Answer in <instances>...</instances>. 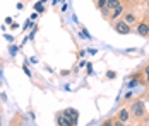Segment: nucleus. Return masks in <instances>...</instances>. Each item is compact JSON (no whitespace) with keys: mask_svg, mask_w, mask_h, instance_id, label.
I'll use <instances>...</instances> for the list:
<instances>
[{"mask_svg":"<svg viewBox=\"0 0 149 126\" xmlns=\"http://www.w3.org/2000/svg\"><path fill=\"white\" fill-rule=\"evenodd\" d=\"M129 112H130V118H134V119H142V118H146L148 109H146L144 101H142V99H134V101L130 102V106H129Z\"/></svg>","mask_w":149,"mask_h":126,"instance_id":"obj_1","label":"nucleus"},{"mask_svg":"<svg viewBox=\"0 0 149 126\" xmlns=\"http://www.w3.org/2000/svg\"><path fill=\"white\" fill-rule=\"evenodd\" d=\"M113 29H115V32H118V34H125V36L132 32V26H130V24H127L122 17H120L118 21H115V22H113Z\"/></svg>","mask_w":149,"mask_h":126,"instance_id":"obj_2","label":"nucleus"},{"mask_svg":"<svg viewBox=\"0 0 149 126\" xmlns=\"http://www.w3.org/2000/svg\"><path fill=\"white\" fill-rule=\"evenodd\" d=\"M135 32H137L141 38H148V36H149V17H144L142 21H139V22H137Z\"/></svg>","mask_w":149,"mask_h":126,"instance_id":"obj_3","label":"nucleus"},{"mask_svg":"<svg viewBox=\"0 0 149 126\" xmlns=\"http://www.w3.org/2000/svg\"><path fill=\"white\" fill-rule=\"evenodd\" d=\"M120 5H122V0H106V7L101 9V14H103L104 17H108V14H110L111 10H115L117 7H120Z\"/></svg>","mask_w":149,"mask_h":126,"instance_id":"obj_4","label":"nucleus"},{"mask_svg":"<svg viewBox=\"0 0 149 126\" xmlns=\"http://www.w3.org/2000/svg\"><path fill=\"white\" fill-rule=\"evenodd\" d=\"M123 12H125V7H123V5H120V7H117V9H115V10H111V12H110V15H108L106 19H108V21H111V22H115V21H118L120 17L123 15Z\"/></svg>","mask_w":149,"mask_h":126,"instance_id":"obj_5","label":"nucleus"},{"mask_svg":"<svg viewBox=\"0 0 149 126\" xmlns=\"http://www.w3.org/2000/svg\"><path fill=\"white\" fill-rule=\"evenodd\" d=\"M122 19H123L127 24H130V26L137 24V15H135L134 10H125V12H123V15H122Z\"/></svg>","mask_w":149,"mask_h":126,"instance_id":"obj_6","label":"nucleus"},{"mask_svg":"<svg viewBox=\"0 0 149 126\" xmlns=\"http://www.w3.org/2000/svg\"><path fill=\"white\" fill-rule=\"evenodd\" d=\"M77 123L70 121L67 116H63V112H58L57 114V126H75Z\"/></svg>","mask_w":149,"mask_h":126,"instance_id":"obj_7","label":"nucleus"},{"mask_svg":"<svg viewBox=\"0 0 149 126\" xmlns=\"http://www.w3.org/2000/svg\"><path fill=\"white\" fill-rule=\"evenodd\" d=\"M117 119H120V121H123V123H127L129 119H130V112H129V107H122V109H118V112H117V116H115Z\"/></svg>","mask_w":149,"mask_h":126,"instance_id":"obj_8","label":"nucleus"},{"mask_svg":"<svg viewBox=\"0 0 149 126\" xmlns=\"http://www.w3.org/2000/svg\"><path fill=\"white\" fill-rule=\"evenodd\" d=\"M62 112H63V116H67L70 121L77 123V118H79V114H77V111H75V109H65V111H62Z\"/></svg>","mask_w":149,"mask_h":126,"instance_id":"obj_9","label":"nucleus"},{"mask_svg":"<svg viewBox=\"0 0 149 126\" xmlns=\"http://www.w3.org/2000/svg\"><path fill=\"white\" fill-rule=\"evenodd\" d=\"M34 9H36V14H40V12L43 14V10H45V7H43V3H41V2H38V3L34 5Z\"/></svg>","mask_w":149,"mask_h":126,"instance_id":"obj_10","label":"nucleus"},{"mask_svg":"<svg viewBox=\"0 0 149 126\" xmlns=\"http://www.w3.org/2000/svg\"><path fill=\"white\" fill-rule=\"evenodd\" d=\"M96 7L101 10V9H104L106 7V0H96Z\"/></svg>","mask_w":149,"mask_h":126,"instance_id":"obj_11","label":"nucleus"},{"mask_svg":"<svg viewBox=\"0 0 149 126\" xmlns=\"http://www.w3.org/2000/svg\"><path fill=\"white\" fill-rule=\"evenodd\" d=\"M101 126H113V118H110V119H104Z\"/></svg>","mask_w":149,"mask_h":126,"instance_id":"obj_12","label":"nucleus"},{"mask_svg":"<svg viewBox=\"0 0 149 126\" xmlns=\"http://www.w3.org/2000/svg\"><path fill=\"white\" fill-rule=\"evenodd\" d=\"M113 126H125V123L120 121V119H117V118H113Z\"/></svg>","mask_w":149,"mask_h":126,"instance_id":"obj_13","label":"nucleus"},{"mask_svg":"<svg viewBox=\"0 0 149 126\" xmlns=\"http://www.w3.org/2000/svg\"><path fill=\"white\" fill-rule=\"evenodd\" d=\"M144 75H146L144 82H146V84H149V67H146V68H144Z\"/></svg>","mask_w":149,"mask_h":126,"instance_id":"obj_14","label":"nucleus"},{"mask_svg":"<svg viewBox=\"0 0 149 126\" xmlns=\"http://www.w3.org/2000/svg\"><path fill=\"white\" fill-rule=\"evenodd\" d=\"M106 77H108V78H115V77H117V73H115V72H108V73H106Z\"/></svg>","mask_w":149,"mask_h":126,"instance_id":"obj_15","label":"nucleus"},{"mask_svg":"<svg viewBox=\"0 0 149 126\" xmlns=\"http://www.w3.org/2000/svg\"><path fill=\"white\" fill-rule=\"evenodd\" d=\"M24 72L28 73V77H31V70H29V68H28V65H24Z\"/></svg>","mask_w":149,"mask_h":126,"instance_id":"obj_16","label":"nucleus"},{"mask_svg":"<svg viewBox=\"0 0 149 126\" xmlns=\"http://www.w3.org/2000/svg\"><path fill=\"white\" fill-rule=\"evenodd\" d=\"M31 24H33V21H31V19H29V21H26V29H29Z\"/></svg>","mask_w":149,"mask_h":126,"instance_id":"obj_17","label":"nucleus"},{"mask_svg":"<svg viewBox=\"0 0 149 126\" xmlns=\"http://www.w3.org/2000/svg\"><path fill=\"white\" fill-rule=\"evenodd\" d=\"M15 51H17V48H15V46H10V53H12V55H15Z\"/></svg>","mask_w":149,"mask_h":126,"instance_id":"obj_18","label":"nucleus"},{"mask_svg":"<svg viewBox=\"0 0 149 126\" xmlns=\"http://www.w3.org/2000/svg\"><path fill=\"white\" fill-rule=\"evenodd\" d=\"M0 126H2V112H0Z\"/></svg>","mask_w":149,"mask_h":126,"instance_id":"obj_19","label":"nucleus"},{"mask_svg":"<svg viewBox=\"0 0 149 126\" xmlns=\"http://www.w3.org/2000/svg\"><path fill=\"white\" fill-rule=\"evenodd\" d=\"M137 2H148V0H137Z\"/></svg>","mask_w":149,"mask_h":126,"instance_id":"obj_20","label":"nucleus"},{"mask_svg":"<svg viewBox=\"0 0 149 126\" xmlns=\"http://www.w3.org/2000/svg\"><path fill=\"white\" fill-rule=\"evenodd\" d=\"M2 63H3V61H2V58H0V67H2Z\"/></svg>","mask_w":149,"mask_h":126,"instance_id":"obj_21","label":"nucleus"},{"mask_svg":"<svg viewBox=\"0 0 149 126\" xmlns=\"http://www.w3.org/2000/svg\"><path fill=\"white\" fill-rule=\"evenodd\" d=\"M146 3H148V9H149V0H148V2H146Z\"/></svg>","mask_w":149,"mask_h":126,"instance_id":"obj_22","label":"nucleus"},{"mask_svg":"<svg viewBox=\"0 0 149 126\" xmlns=\"http://www.w3.org/2000/svg\"><path fill=\"white\" fill-rule=\"evenodd\" d=\"M125 126H132V125H125Z\"/></svg>","mask_w":149,"mask_h":126,"instance_id":"obj_23","label":"nucleus"},{"mask_svg":"<svg viewBox=\"0 0 149 126\" xmlns=\"http://www.w3.org/2000/svg\"><path fill=\"white\" fill-rule=\"evenodd\" d=\"M148 99H149V94H148Z\"/></svg>","mask_w":149,"mask_h":126,"instance_id":"obj_24","label":"nucleus"},{"mask_svg":"<svg viewBox=\"0 0 149 126\" xmlns=\"http://www.w3.org/2000/svg\"><path fill=\"white\" fill-rule=\"evenodd\" d=\"M94 2H96V0H94Z\"/></svg>","mask_w":149,"mask_h":126,"instance_id":"obj_25","label":"nucleus"}]
</instances>
